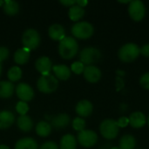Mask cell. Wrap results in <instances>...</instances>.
<instances>
[{"mask_svg": "<svg viewBox=\"0 0 149 149\" xmlns=\"http://www.w3.org/2000/svg\"><path fill=\"white\" fill-rule=\"evenodd\" d=\"M79 51V44L72 37H65L58 45V53L64 59H71L76 56Z\"/></svg>", "mask_w": 149, "mask_h": 149, "instance_id": "6da1fadb", "label": "cell"}, {"mask_svg": "<svg viewBox=\"0 0 149 149\" xmlns=\"http://www.w3.org/2000/svg\"><path fill=\"white\" fill-rule=\"evenodd\" d=\"M141 54V48L134 43H127L119 50V58L124 63L134 61Z\"/></svg>", "mask_w": 149, "mask_h": 149, "instance_id": "7a4b0ae2", "label": "cell"}, {"mask_svg": "<svg viewBox=\"0 0 149 149\" xmlns=\"http://www.w3.org/2000/svg\"><path fill=\"white\" fill-rule=\"evenodd\" d=\"M58 80L51 73L48 75H41L37 81V87L43 93H52L57 90Z\"/></svg>", "mask_w": 149, "mask_h": 149, "instance_id": "3957f363", "label": "cell"}, {"mask_svg": "<svg viewBox=\"0 0 149 149\" xmlns=\"http://www.w3.org/2000/svg\"><path fill=\"white\" fill-rule=\"evenodd\" d=\"M71 32L74 38L79 39H87L93 35L94 28L92 24L86 21H80L75 23L72 26Z\"/></svg>", "mask_w": 149, "mask_h": 149, "instance_id": "277c9868", "label": "cell"}, {"mask_svg": "<svg viewBox=\"0 0 149 149\" xmlns=\"http://www.w3.org/2000/svg\"><path fill=\"white\" fill-rule=\"evenodd\" d=\"M100 132L105 139L113 140L118 136L120 127L116 120L113 119H106L100 123Z\"/></svg>", "mask_w": 149, "mask_h": 149, "instance_id": "5b68a950", "label": "cell"}, {"mask_svg": "<svg viewBox=\"0 0 149 149\" xmlns=\"http://www.w3.org/2000/svg\"><path fill=\"white\" fill-rule=\"evenodd\" d=\"M41 42V38L38 31L35 29L30 28L24 31L22 35V44L24 48L28 50L37 49Z\"/></svg>", "mask_w": 149, "mask_h": 149, "instance_id": "8992f818", "label": "cell"}, {"mask_svg": "<svg viewBox=\"0 0 149 149\" xmlns=\"http://www.w3.org/2000/svg\"><path fill=\"white\" fill-rule=\"evenodd\" d=\"M101 56V52L99 49L95 47H86L80 52L79 59L80 62L86 65V66L93 65L95 63L100 61Z\"/></svg>", "mask_w": 149, "mask_h": 149, "instance_id": "52a82bcc", "label": "cell"}, {"mask_svg": "<svg viewBox=\"0 0 149 149\" xmlns=\"http://www.w3.org/2000/svg\"><path fill=\"white\" fill-rule=\"evenodd\" d=\"M128 14L134 21H141L146 15V7L143 2L140 0L131 1L128 6Z\"/></svg>", "mask_w": 149, "mask_h": 149, "instance_id": "ba28073f", "label": "cell"}, {"mask_svg": "<svg viewBox=\"0 0 149 149\" xmlns=\"http://www.w3.org/2000/svg\"><path fill=\"white\" fill-rule=\"evenodd\" d=\"M77 140L79 143L86 148L93 147L98 141V135L93 130H83L78 134Z\"/></svg>", "mask_w": 149, "mask_h": 149, "instance_id": "9c48e42d", "label": "cell"}, {"mask_svg": "<svg viewBox=\"0 0 149 149\" xmlns=\"http://www.w3.org/2000/svg\"><path fill=\"white\" fill-rule=\"evenodd\" d=\"M17 98L24 102L31 101L34 98V91L32 87L26 83H19L15 88Z\"/></svg>", "mask_w": 149, "mask_h": 149, "instance_id": "30bf717a", "label": "cell"}, {"mask_svg": "<svg viewBox=\"0 0 149 149\" xmlns=\"http://www.w3.org/2000/svg\"><path fill=\"white\" fill-rule=\"evenodd\" d=\"M52 60L46 57L42 56L38 58L35 62V68L41 75H48L52 70Z\"/></svg>", "mask_w": 149, "mask_h": 149, "instance_id": "8fae6325", "label": "cell"}, {"mask_svg": "<svg viewBox=\"0 0 149 149\" xmlns=\"http://www.w3.org/2000/svg\"><path fill=\"white\" fill-rule=\"evenodd\" d=\"M84 78L85 79L89 82V83H97L100 81V79H101L102 73L101 71L100 70V68H98L95 65H87L85 67L84 70Z\"/></svg>", "mask_w": 149, "mask_h": 149, "instance_id": "7c38bea8", "label": "cell"}, {"mask_svg": "<svg viewBox=\"0 0 149 149\" xmlns=\"http://www.w3.org/2000/svg\"><path fill=\"white\" fill-rule=\"evenodd\" d=\"M93 106L87 100H80L76 105V108H75L76 113L80 118H85V117L90 116L93 113Z\"/></svg>", "mask_w": 149, "mask_h": 149, "instance_id": "4fadbf2b", "label": "cell"}, {"mask_svg": "<svg viewBox=\"0 0 149 149\" xmlns=\"http://www.w3.org/2000/svg\"><path fill=\"white\" fill-rule=\"evenodd\" d=\"M49 37L55 41H61L65 38V31L63 25L59 24H53L48 29Z\"/></svg>", "mask_w": 149, "mask_h": 149, "instance_id": "5bb4252c", "label": "cell"}, {"mask_svg": "<svg viewBox=\"0 0 149 149\" xmlns=\"http://www.w3.org/2000/svg\"><path fill=\"white\" fill-rule=\"evenodd\" d=\"M128 119L130 126L134 128H141L147 123V118L145 114L140 111L132 113Z\"/></svg>", "mask_w": 149, "mask_h": 149, "instance_id": "9a60e30c", "label": "cell"}, {"mask_svg": "<svg viewBox=\"0 0 149 149\" xmlns=\"http://www.w3.org/2000/svg\"><path fill=\"white\" fill-rule=\"evenodd\" d=\"M71 122V118L66 113H59L52 120V127H53L56 129L65 128Z\"/></svg>", "mask_w": 149, "mask_h": 149, "instance_id": "2e32d148", "label": "cell"}, {"mask_svg": "<svg viewBox=\"0 0 149 149\" xmlns=\"http://www.w3.org/2000/svg\"><path fill=\"white\" fill-rule=\"evenodd\" d=\"M15 121V115L7 110L0 112V129H7L10 127Z\"/></svg>", "mask_w": 149, "mask_h": 149, "instance_id": "e0dca14e", "label": "cell"}, {"mask_svg": "<svg viewBox=\"0 0 149 149\" xmlns=\"http://www.w3.org/2000/svg\"><path fill=\"white\" fill-rule=\"evenodd\" d=\"M53 73L57 79L67 80L71 77V69L65 65H56L52 66Z\"/></svg>", "mask_w": 149, "mask_h": 149, "instance_id": "ac0fdd59", "label": "cell"}, {"mask_svg": "<svg viewBox=\"0 0 149 149\" xmlns=\"http://www.w3.org/2000/svg\"><path fill=\"white\" fill-rule=\"evenodd\" d=\"M30 50L23 47V48H19L17 49L15 53H14V61L15 63H17V65H24L26 64L29 59H30Z\"/></svg>", "mask_w": 149, "mask_h": 149, "instance_id": "d6986e66", "label": "cell"}, {"mask_svg": "<svg viewBox=\"0 0 149 149\" xmlns=\"http://www.w3.org/2000/svg\"><path fill=\"white\" fill-rule=\"evenodd\" d=\"M14 85L10 81L2 80L0 81V98L9 99L14 93Z\"/></svg>", "mask_w": 149, "mask_h": 149, "instance_id": "ffe728a7", "label": "cell"}, {"mask_svg": "<svg viewBox=\"0 0 149 149\" xmlns=\"http://www.w3.org/2000/svg\"><path fill=\"white\" fill-rule=\"evenodd\" d=\"M38 143L33 138L25 137L16 142L14 149H38Z\"/></svg>", "mask_w": 149, "mask_h": 149, "instance_id": "44dd1931", "label": "cell"}, {"mask_svg": "<svg viewBox=\"0 0 149 149\" xmlns=\"http://www.w3.org/2000/svg\"><path fill=\"white\" fill-rule=\"evenodd\" d=\"M17 125L22 132H29L33 127V121L28 115H21L17 120Z\"/></svg>", "mask_w": 149, "mask_h": 149, "instance_id": "7402d4cb", "label": "cell"}, {"mask_svg": "<svg viewBox=\"0 0 149 149\" xmlns=\"http://www.w3.org/2000/svg\"><path fill=\"white\" fill-rule=\"evenodd\" d=\"M77 140L72 134H65L59 143V149H76Z\"/></svg>", "mask_w": 149, "mask_h": 149, "instance_id": "603a6c76", "label": "cell"}, {"mask_svg": "<svg viewBox=\"0 0 149 149\" xmlns=\"http://www.w3.org/2000/svg\"><path fill=\"white\" fill-rule=\"evenodd\" d=\"M3 10L8 16H15L19 11V4L17 1L5 0L3 2Z\"/></svg>", "mask_w": 149, "mask_h": 149, "instance_id": "cb8c5ba5", "label": "cell"}, {"mask_svg": "<svg viewBox=\"0 0 149 149\" xmlns=\"http://www.w3.org/2000/svg\"><path fill=\"white\" fill-rule=\"evenodd\" d=\"M85 15V10L84 8L77 5V4H74L72 5V7L69 8V10H68V16L70 17V19L73 22H78Z\"/></svg>", "mask_w": 149, "mask_h": 149, "instance_id": "d4e9b609", "label": "cell"}, {"mask_svg": "<svg viewBox=\"0 0 149 149\" xmlns=\"http://www.w3.org/2000/svg\"><path fill=\"white\" fill-rule=\"evenodd\" d=\"M136 139L131 134H125L120 140V149H134Z\"/></svg>", "mask_w": 149, "mask_h": 149, "instance_id": "484cf974", "label": "cell"}, {"mask_svg": "<svg viewBox=\"0 0 149 149\" xmlns=\"http://www.w3.org/2000/svg\"><path fill=\"white\" fill-rule=\"evenodd\" d=\"M52 133V126L46 121H39L36 126V134L40 137H47Z\"/></svg>", "mask_w": 149, "mask_h": 149, "instance_id": "4316f807", "label": "cell"}, {"mask_svg": "<svg viewBox=\"0 0 149 149\" xmlns=\"http://www.w3.org/2000/svg\"><path fill=\"white\" fill-rule=\"evenodd\" d=\"M7 77L9 80L12 82H17L22 78V70L19 66H12L9 69L7 72Z\"/></svg>", "mask_w": 149, "mask_h": 149, "instance_id": "83f0119b", "label": "cell"}, {"mask_svg": "<svg viewBox=\"0 0 149 149\" xmlns=\"http://www.w3.org/2000/svg\"><path fill=\"white\" fill-rule=\"evenodd\" d=\"M72 127L75 131H78L79 133L85 130L86 127V121L84 119L80 117H77L72 120Z\"/></svg>", "mask_w": 149, "mask_h": 149, "instance_id": "f1b7e54d", "label": "cell"}, {"mask_svg": "<svg viewBox=\"0 0 149 149\" xmlns=\"http://www.w3.org/2000/svg\"><path fill=\"white\" fill-rule=\"evenodd\" d=\"M16 111L19 113V115H26V113L29 111V106L27 102L24 101H18L16 105Z\"/></svg>", "mask_w": 149, "mask_h": 149, "instance_id": "f546056e", "label": "cell"}, {"mask_svg": "<svg viewBox=\"0 0 149 149\" xmlns=\"http://www.w3.org/2000/svg\"><path fill=\"white\" fill-rule=\"evenodd\" d=\"M85 67V65L80 61H75L71 65V72H74L75 74H81L84 72Z\"/></svg>", "mask_w": 149, "mask_h": 149, "instance_id": "4dcf8cb0", "label": "cell"}, {"mask_svg": "<svg viewBox=\"0 0 149 149\" xmlns=\"http://www.w3.org/2000/svg\"><path fill=\"white\" fill-rule=\"evenodd\" d=\"M140 84H141L142 88H144L146 90H149V72L143 74L141 77Z\"/></svg>", "mask_w": 149, "mask_h": 149, "instance_id": "1f68e13d", "label": "cell"}, {"mask_svg": "<svg viewBox=\"0 0 149 149\" xmlns=\"http://www.w3.org/2000/svg\"><path fill=\"white\" fill-rule=\"evenodd\" d=\"M9 49L5 46H0V63L6 60L9 58Z\"/></svg>", "mask_w": 149, "mask_h": 149, "instance_id": "d6a6232c", "label": "cell"}, {"mask_svg": "<svg viewBox=\"0 0 149 149\" xmlns=\"http://www.w3.org/2000/svg\"><path fill=\"white\" fill-rule=\"evenodd\" d=\"M39 149H59V147L54 141H46L42 144Z\"/></svg>", "mask_w": 149, "mask_h": 149, "instance_id": "836d02e7", "label": "cell"}, {"mask_svg": "<svg viewBox=\"0 0 149 149\" xmlns=\"http://www.w3.org/2000/svg\"><path fill=\"white\" fill-rule=\"evenodd\" d=\"M117 124L119 126V127H126L128 126L129 124V119L127 117H120L118 120H117Z\"/></svg>", "mask_w": 149, "mask_h": 149, "instance_id": "e575fe53", "label": "cell"}, {"mask_svg": "<svg viewBox=\"0 0 149 149\" xmlns=\"http://www.w3.org/2000/svg\"><path fill=\"white\" fill-rule=\"evenodd\" d=\"M141 53L147 57V58H149V44H147L145 45H143L141 48Z\"/></svg>", "mask_w": 149, "mask_h": 149, "instance_id": "d590c367", "label": "cell"}, {"mask_svg": "<svg viewBox=\"0 0 149 149\" xmlns=\"http://www.w3.org/2000/svg\"><path fill=\"white\" fill-rule=\"evenodd\" d=\"M61 4L66 6V7H72V5L76 4V1L75 0H60L59 1Z\"/></svg>", "mask_w": 149, "mask_h": 149, "instance_id": "8d00e7d4", "label": "cell"}, {"mask_svg": "<svg viewBox=\"0 0 149 149\" xmlns=\"http://www.w3.org/2000/svg\"><path fill=\"white\" fill-rule=\"evenodd\" d=\"M87 3H88V1H86V0H77L76 1V4L82 8L86 7L87 5Z\"/></svg>", "mask_w": 149, "mask_h": 149, "instance_id": "74e56055", "label": "cell"}, {"mask_svg": "<svg viewBox=\"0 0 149 149\" xmlns=\"http://www.w3.org/2000/svg\"><path fill=\"white\" fill-rule=\"evenodd\" d=\"M0 149H10L8 146L6 145H0Z\"/></svg>", "mask_w": 149, "mask_h": 149, "instance_id": "f35d334b", "label": "cell"}, {"mask_svg": "<svg viewBox=\"0 0 149 149\" xmlns=\"http://www.w3.org/2000/svg\"><path fill=\"white\" fill-rule=\"evenodd\" d=\"M119 3H130L131 1L130 0H127V1H119Z\"/></svg>", "mask_w": 149, "mask_h": 149, "instance_id": "ab89813d", "label": "cell"}, {"mask_svg": "<svg viewBox=\"0 0 149 149\" xmlns=\"http://www.w3.org/2000/svg\"><path fill=\"white\" fill-rule=\"evenodd\" d=\"M3 2H4V1L0 0V6H2V7H3Z\"/></svg>", "mask_w": 149, "mask_h": 149, "instance_id": "60d3db41", "label": "cell"}, {"mask_svg": "<svg viewBox=\"0 0 149 149\" xmlns=\"http://www.w3.org/2000/svg\"><path fill=\"white\" fill-rule=\"evenodd\" d=\"M1 73H2V65L0 63V76H1Z\"/></svg>", "mask_w": 149, "mask_h": 149, "instance_id": "b9f144b4", "label": "cell"}, {"mask_svg": "<svg viewBox=\"0 0 149 149\" xmlns=\"http://www.w3.org/2000/svg\"><path fill=\"white\" fill-rule=\"evenodd\" d=\"M111 149H120V148H117V147H113V148H112Z\"/></svg>", "mask_w": 149, "mask_h": 149, "instance_id": "7bdbcfd3", "label": "cell"}, {"mask_svg": "<svg viewBox=\"0 0 149 149\" xmlns=\"http://www.w3.org/2000/svg\"><path fill=\"white\" fill-rule=\"evenodd\" d=\"M148 126H149V116H148Z\"/></svg>", "mask_w": 149, "mask_h": 149, "instance_id": "ee69618b", "label": "cell"}]
</instances>
